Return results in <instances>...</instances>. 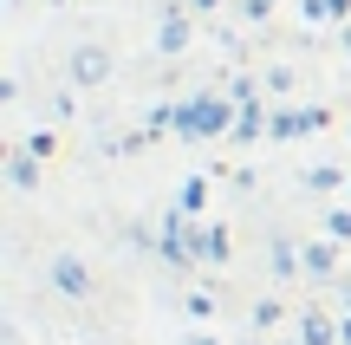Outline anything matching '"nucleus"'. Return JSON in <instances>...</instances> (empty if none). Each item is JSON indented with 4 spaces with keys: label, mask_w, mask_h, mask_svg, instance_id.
<instances>
[]
</instances>
